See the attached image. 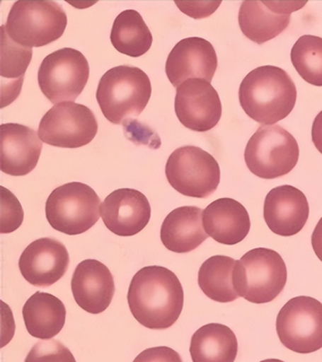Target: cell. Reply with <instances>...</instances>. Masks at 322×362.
I'll return each mask as SVG.
<instances>
[{
  "label": "cell",
  "instance_id": "1",
  "mask_svg": "<svg viewBox=\"0 0 322 362\" xmlns=\"http://www.w3.org/2000/svg\"><path fill=\"white\" fill-rule=\"evenodd\" d=\"M127 300L133 317L144 327L163 330L180 318L185 302L178 276L161 266L142 268L129 286Z\"/></svg>",
  "mask_w": 322,
  "mask_h": 362
},
{
  "label": "cell",
  "instance_id": "2",
  "mask_svg": "<svg viewBox=\"0 0 322 362\" xmlns=\"http://www.w3.org/2000/svg\"><path fill=\"white\" fill-rule=\"evenodd\" d=\"M297 86L287 71L263 66L250 71L238 89L243 110L261 125H274L289 115L297 104Z\"/></svg>",
  "mask_w": 322,
  "mask_h": 362
},
{
  "label": "cell",
  "instance_id": "3",
  "mask_svg": "<svg viewBox=\"0 0 322 362\" xmlns=\"http://www.w3.org/2000/svg\"><path fill=\"white\" fill-rule=\"evenodd\" d=\"M151 92L150 78L142 69L118 66L102 76L96 98L105 118L119 125L142 113Z\"/></svg>",
  "mask_w": 322,
  "mask_h": 362
},
{
  "label": "cell",
  "instance_id": "4",
  "mask_svg": "<svg viewBox=\"0 0 322 362\" xmlns=\"http://www.w3.org/2000/svg\"><path fill=\"white\" fill-rule=\"evenodd\" d=\"M287 282V268L277 252L257 247L236 261L233 284L238 297L255 304L269 303Z\"/></svg>",
  "mask_w": 322,
  "mask_h": 362
},
{
  "label": "cell",
  "instance_id": "5",
  "mask_svg": "<svg viewBox=\"0 0 322 362\" xmlns=\"http://www.w3.org/2000/svg\"><path fill=\"white\" fill-rule=\"evenodd\" d=\"M67 25L68 18L58 2L20 0L14 2L4 26L14 42L33 49L56 42Z\"/></svg>",
  "mask_w": 322,
  "mask_h": 362
},
{
  "label": "cell",
  "instance_id": "6",
  "mask_svg": "<svg viewBox=\"0 0 322 362\" xmlns=\"http://www.w3.org/2000/svg\"><path fill=\"white\" fill-rule=\"evenodd\" d=\"M101 199L82 182H70L54 189L45 202V216L54 230L81 235L96 225L101 216Z\"/></svg>",
  "mask_w": 322,
  "mask_h": 362
},
{
  "label": "cell",
  "instance_id": "7",
  "mask_svg": "<svg viewBox=\"0 0 322 362\" xmlns=\"http://www.w3.org/2000/svg\"><path fill=\"white\" fill-rule=\"evenodd\" d=\"M299 159L297 139L279 125H261L250 138L245 162L253 175L275 180L290 173Z\"/></svg>",
  "mask_w": 322,
  "mask_h": 362
},
{
  "label": "cell",
  "instance_id": "8",
  "mask_svg": "<svg viewBox=\"0 0 322 362\" xmlns=\"http://www.w3.org/2000/svg\"><path fill=\"white\" fill-rule=\"evenodd\" d=\"M169 185L183 195L207 199L216 192L221 180L218 161L197 146L174 150L166 165Z\"/></svg>",
  "mask_w": 322,
  "mask_h": 362
},
{
  "label": "cell",
  "instance_id": "9",
  "mask_svg": "<svg viewBox=\"0 0 322 362\" xmlns=\"http://www.w3.org/2000/svg\"><path fill=\"white\" fill-rule=\"evenodd\" d=\"M89 77L87 59L71 47L58 49L45 57L38 73L42 94L54 105L75 101L85 89Z\"/></svg>",
  "mask_w": 322,
  "mask_h": 362
},
{
  "label": "cell",
  "instance_id": "10",
  "mask_svg": "<svg viewBox=\"0 0 322 362\" xmlns=\"http://www.w3.org/2000/svg\"><path fill=\"white\" fill-rule=\"evenodd\" d=\"M276 330L284 346L297 354L321 349V302L309 296L292 298L279 312Z\"/></svg>",
  "mask_w": 322,
  "mask_h": 362
},
{
  "label": "cell",
  "instance_id": "11",
  "mask_svg": "<svg viewBox=\"0 0 322 362\" xmlns=\"http://www.w3.org/2000/svg\"><path fill=\"white\" fill-rule=\"evenodd\" d=\"M38 133L42 142L52 146L80 148L97 135V119L85 105L62 102L45 114Z\"/></svg>",
  "mask_w": 322,
  "mask_h": 362
},
{
  "label": "cell",
  "instance_id": "12",
  "mask_svg": "<svg viewBox=\"0 0 322 362\" xmlns=\"http://www.w3.org/2000/svg\"><path fill=\"white\" fill-rule=\"evenodd\" d=\"M174 109L180 122L195 132L216 127L223 110L218 92L200 78H190L176 88Z\"/></svg>",
  "mask_w": 322,
  "mask_h": 362
},
{
  "label": "cell",
  "instance_id": "13",
  "mask_svg": "<svg viewBox=\"0 0 322 362\" xmlns=\"http://www.w3.org/2000/svg\"><path fill=\"white\" fill-rule=\"evenodd\" d=\"M304 2L246 0L238 11V25L245 37L263 45L288 28L291 13L304 6Z\"/></svg>",
  "mask_w": 322,
  "mask_h": 362
},
{
  "label": "cell",
  "instance_id": "14",
  "mask_svg": "<svg viewBox=\"0 0 322 362\" xmlns=\"http://www.w3.org/2000/svg\"><path fill=\"white\" fill-rule=\"evenodd\" d=\"M218 69V57L211 42L202 37H187L174 45L166 64L169 82L178 88L190 78L211 83Z\"/></svg>",
  "mask_w": 322,
  "mask_h": 362
},
{
  "label": "cell",
  "instance_id": "15",
  "mask_svg": "<svg viewBox=\"0 0 322 362\" xmlns=\"http://www.w3.org/2000/svg\"><path fill=\"white\" fill-rule=\"evenodd\" d=\"M69 264L70 256L64 244L52 238H42L26 247L18 267L30 284L47 288L64 277Z\"/></svg>",
  "mask_w": 322,
  "mask_h": 362
},
{
  "label": "cell",
  "instance_id": "16",
  "mask_svg": "<svg viewBox=\"0 0 322 362\" xmlns=\"http://www.w3.org/2000/svg\"><path fill=\"white\" fill-rule=\"evenodd\" d=\"M101 218L110 232L119 237H132L149 225L151 206L142 192L120 188L105 199Z\"/></svg>",
  "mask_w": 322,
  "mask_h": 362
},
{
  "label": "cell",
  "instance_id": "17",
  "mask_svg": "<svg viewBox=\"0 0 322 362\" xmlns=\"http://www.w3.org/2000/svg\"><path fill=\"white\" fill-rule=\"evenodd\" d=\"M309 218V204L301 190L292 185L271 189L264 202V220L281 237L297 235Z\"/></svg>",
  "mask_w": 322,
  "mask_h": 362
},
{
  "label": "cell",
  "instance_id": "18",
  "mask_svg": "<svg viewBox=\"0 0 322 362\" xmlns=\"http://www.w3.org/2000/svg\"><path fill=\"white\" fill-rule=\"evenodd\" d=\"M74 299L79 307L91 314L106 310L115 294L113 275L97 259L81 262L71 282Z\"/></svg>",
  "mask_w": 322,
  "mask_h": 362
},
{
  "label": "cell",
  "instance_id": "19",
  "mask_svg": "<svg viewBox=\"0 0 322 362\" xmlns=\"http://www.w3.org/2000/svg\"><path fill=\"white\" fill-rule=\"evenodd\" d=\"M1 171L25 176L32 173L42 153V142L37 131L21 124H2Z\"/></svg>",
  "mask_w": 322,
  "mask_h": 362
},
{
  "label": "cell",
  "instance_id": "20",
  "mask_svg": "<svg viewBox=\"0 0 322 362\" xmlns=\"http://www.w3.org/2000/svg\"><path fill=\"white\" fill-rule=\"evenodd\" d=\"M209 237L226 246H234L247 238L251 228L249 213L241 202L229 197L217 199L202 214Z\"/></svg>",
  "mask_w": 322,
  "mask_h": 362
},
{
  "label": "cell",
  "instance_id": "21",
  "mask_svg": "<svg viewBox=\"0 0 322 362\" xmlns=\"http://www.w3.org/2000/svg\"><path fill=\"white\" fill-rule=\"evenodd\" d=\"M202 214L204 211L197 206H181L171 211L161 226L163 246L176 254H187L199 247L209 237Z\"/></svg>",
  "mask_w": 322,
  "mask_h": 362
},
{
  "label": "cell",
  "instance_id": "22",
  "mask_svg": "<svg viewBox=\"0 0 322 362\" xmlns=\"http://www.w3.org/2000/svg\"><path fill=\"white\" fill-rule=\"evenodd\" d=\"M26 330L33 337L52 339L63 329L67 310L63 302L49 293L37 292L23 308Z\"/></svg>",
  "mask_w": 322,
  "mask_h": 362
},
{
  "label": "cell",
  "instance_id": "23",
  "mask_svg": "<svg viewBox=\"0 0 322 362\" xmlns=\"http://www.w3.org/2000/svg\"><path fill=\"white\" fill-rule=\"evenodd\" d=\"M190 352L193 362H234L238 354L237 337L228 326L207 324L192 335Z\"/></svg>",
  "mask_w": 322,
  "mask_h": 362
},
{
  "label": "cell",
  "instance_id": "24",
  "mask_svg": "<svg viewBox=\"0 0 322 362\" xmlns=\"http://www.w3.org/2000/svg\"><path fill=\"white\" fill-rule=\"evenodd\" d=\"M33 52V49L14 42L7 35L6 26H1V108L20 96Z\"/></svg>",
  "mask_w": 322,
  "mask_h": 362
},
{
  "label": "cell",
  "instance_id": "25",
  "mask_svg": "<svg viewBox=\"0 0 322 362\" xmlns=\"http://www.w3.org/2000/svg\"><path fill=\"white\" fill-rule=\"evenodd\" d=\"M110 39L117 51L132 58L146 54L154 42L149 26L134 9H127L117 16Z\"/></svg>",
  "mask_w": 322,
  "mask_h": 362
},
{
  "label": "cell",
  "instance_id": "26",
  "mask_svg": "<svg viewBox=\"0 0 322 362\" xmlns=\"http://www.w3.org/2000/svg\"><path fill=\"white\" fill-rule=\"evenodd\" d=\"M236 259L226 256H213L200 268L197 282L200 290L209 299L219 303H230L238 299L233 284Z\"/></svg>",
  "mask_w": 322,
  "mask_h": 362
},
{
  "label": "cell",
  "instance_id": "27",
  "mask_svg": "<svg viewBox=\"0 0 322 362\" xmlns=\"http://www.w3.org/2000/svg\"><path fill=\"white\" fill-rule=\"evenodd\" d=\"M291 62L300 77L310 85L322 87V39L302 35L291 49Z\"/></svg>",
  "mask_w": 322,
  "mask_h": 362
},
{
  "label": "cell",
  "instance_id": "28",
  "mask_svg": "<svg viewBox=\"0 0 322 362\" xmlns=\"http://www.w3.org/2000/svg\"><path fill=\"white\" fill-rule=\"evenodd\" d=\"M1 233H13L23 221V209L13 192L1 187Z\"/></svg>",
  "mask_w": 322,
  "mask_h": 362
},
{
  "label": "cell",
  "instance_id": "29",
  "mask_svg": "<svg viewBox=\"0 0 322 362\" xmlns=\"http://www.w3.org/2000/svg\"><path fill=\"white\" fill-rule=\"evenodd\" d=\"M26 362L30 361H75L71 352L58 340L38 343L28 354Z\"/></svg>",
  "mask_w": 322,
  "mask_h": 362
},
{
  "label": "cell",
  "instance_id": "30",
  "mask_svg": "<svg viewBox=\"0 0 322 362\" xmlns=\"http://www.w3.org/2000/svg\"><path fill=\"white\" fill-rule=\"evenodd\" d=\"M124 126V132L126 137L134 142L135 144H145L152 148H157L154 142L161 144V139L159 135L154 130L145 126L144 124L138 122L134 119H127L122 123Z\"/></svg>",
  "mask_w": 322,
  "mask_h": 362
},
{
  "label": "cell",
  "instance_id": "31",
  "mask_svg": "<svg viewBox=\"0 0 322 362\" xmlns=\"http://www.w3.org/2000/svg\"><path fill=\"white\" fill-rule=\"evenodd\" d=\"M174 2L183 13L195 20H200L212 16L222 4V1H178V0Z\"/></svg>",
  "mask_w": 322,
  "mask_h": 362
},
{
  "label": "cell",
  "instance_id": "32",
  "mask_svg": "<svg viewBox=\"0 0 322 362\" xmlns=\"http://www.w3.org/2000/svg\"><path fill=\"white\" fill-rule=\"evenodd\" d=\"M181 361V358L173 349H168V347H159V349H147L146 351L142 352L134 361Z\"/></svg>",
  "mask_w": 322,
  "mask_h": 362
},
{
  "label": "cell",
  "instance_id": "33",
  "mask_svg": "<svg viewBox=\"0 0 322 362\" xmlns=\"http://www.w3.org/2000/svg\"><path fill=\"white\" fill-rule=\"evenodd\" d=\"M311 137L314 146L322 154V111L312 124Z\"/></svg>",
  "mask_w": 322,
  "mask_h": 362
},
{
  "label": "cell",
  "instance_id": "34",
  "mask_svg": "<svg viewBox=\"0 0 322 362\" xmlns=\"http://www.w3.org/2000/svg\"><path fill=\"white\" fill-rule=\"evenodd\" d=\"M311 245L317 258L322 262V218L314 228L311 235Z\"/></svg>",
  "mask_w": 322,
  "mask_h": 362
}]
</instances>
